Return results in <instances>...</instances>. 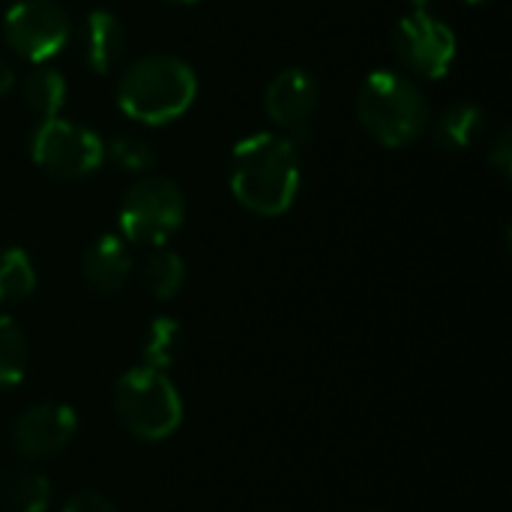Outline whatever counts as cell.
Returning a JSON list of instances; mask_svg holds the SVG:
<instances>
[{"mask_svg":"<svg viewBox=\"0 0 512 512\" xmlns=\"http://www.w3.org/2000/svg\"><path fill=\"white\" fill-rule=\"evenodd\" d=\"M231 192L258 216H282L300 192V147L282 132H255L231 153Z\"/></svg>","mask_w":512,"mask_h":512,"instance_id":"1","label":"cell"},{"mask_svg":"<svg viewBox=\"0 0 512 512\" xmlns=\"http://www.w3.org/2000/svg\"><path fill=\"white\" fill-rule=\"evenodd\" d=\"M198 93L192 66L174 54H147L129 63L117 81V105L129 120L165 126L183 117Z\"/></svg>","mask_w":512,"mask_h":512,"instance_id":"2","label":"cell"},{"mask_svg":"<svg viewBox=\"0 0 512 512\" xmlns=\"http://www.w3.org/2000/svg\"><path fill=\"white\" fill-rule=\"evenodd\" d=\"M357 120L381 147L399 150L429 129L432 108L414 78L375 69L357 90Z\"/></svg>","mask_w":512,"mask_h":512,"instance_id":"3","label":"cell"},{"mask_svg":"<svg viewBox=\"0 0 512 512\" xmlns=\"http://www.w3.org/2000/svg\"><path fill=\"white\" fill-rule=\"evenodd\" d=\"M114 414L138 441H165L183 423V399L171 378L159 369H129L114 384Z\"/></svg>","mask_w":512,"mask_h":512,"instance_id":"4","label":"cell"},{"mask_svg":"<svg viewBox=\"0 0 512 512\" xmlns=\"http://www.w3.org/2000/svg\"><path fill=\"white\" fill-rule=\"evenodd\" d=\"M183 219H186L183 189L162 174L138 177L126 189L117 213L123 240L144 243V246H162L171 234L180 231Z\"/></svg>","mask_w":512,"mask_h":512,"instance_id":"5","label":"cell"},{"mask_svg":"<svg viewBox=\"0 0 512 512\" xmlns=\"http://www.w3.org/2000/svg\"><path fill=\"white\" fill-rule=\"evenodd\" d=\"M30 156L33 162L60 180H81L93 174L102 159H105V141L72 120L57 117H42L30 135Z\"/></svg>","mask_w":512,"mask_h":512,"instance_id":"6","label":"cell"},{"mask_svg":"<svg viewBox=\"0 0 512 512\" xmlns=\"http://www.w3.org/2000/svg\"><path fill=\"white\" fill-rule=\"evenodd\" d=\"M3 36L27 63H48L69 45L72 18L57 0H18L3 15Z\"/></svg>","mask_w":512,"mask_h":512,"instance_id":"7","label":"cell"},{"mask_svg":"<svg viewBox=\"0 0 512 512\" xmlns=\"http://www.w3.org/2000/svg\"><path fill=\"white\" fill-rule=\"evenodd\" d=\"M393 48L408 72L423 78H444L456 60V33L429 9H414L396 24Z\"/></svg>","mask_w":512,"mask_h":512,"instance_id":"8","label":"cell"},{"mask_svg":"<svg viewBox=\"0 0 512 512\" xmlns=\"http://www.w3.org/2000/svg\"><path fill=\"white\" fill-rule=\"evenodd\" d=\"M321 87L312 72L300 66L282 69L264 93V111L267 117L288 135L297 147H306L312 141V117L318 111Z\"/></svg>","mask_w":512,"mask_h":512,"instance_id":"9","label":"cell"},{"mask_svg":"<svg viewBox=\"0 0 512 512\" xmlns=\"http://www.w3.org/2000/svg\"><path fill=\"white\" fill-rule=\"evenodd\" d=\"M78 420L75 411L69 405H36L30 411H24L12 429V444L15 453L36 462V459H51L57 456L75 435Z\"/></svg>","mask_w":512,"mask_h":512,"instance_id":"10","label":"cell"},{"mask_svg":"<svg viewBox=\"0 0 512 512\" xmlns=\"http://www.w3.org/2000/svg\"><path fill=\"white\" fill-rule=\"evenodd\" d=\"M81 54L90 72H111L126 54V30L120 18L108 9H93L81 27Z\"/></svg>","mask_w":512,"mask_h":512,"instance_id":"11","label":"cell"},{"mask_svg":"<svg viewBox=\"0 0 512 512\" xmlns=\"http://www.w3.org/2000/svg\"><path fill=\"white\" fill-rule=\"evenodd\" d=\"M81 273H84V282L96 294H117L126 285L129 273H132V255H129L126 240L117 237V234L99 237L87 249Z\"/></svg>","mask_w":512,"mask_h":512,"instance_id":"12","label":"cell"},{"mask_svg":"<svg viewBox=\"0 0 512 512\" xmlns=\"http://www.w3.org/2000/svg\"><path fill=\"white\" fill-rule=\"evenodd\" d=\"M432 138L441 150H468L483 132V111L474 102H456L429 120Z\"/></svg>","mask_w":512,"mask_h":512,"instance_id":"13","label":"cell"},{"mask_svg":"<svg viewBox=\"0 0 512 512\" xmlns=\"http://www.w3.org/2000/svg\"><path fill=\"white\" fill-rule=\"evenodd\" d=\"M66 93H69V84H66L63 72H57L48 63H33V69L24 75V84H21L24 105L39 120L42 117H57L60 108L66 105Z\"/></svg>","mask_w":512,"mask_h":512,"instance_id":"14","label":"cell"},{"mask_svg":"<svg viewBox=\"0 0 512 512\" xmlns=\"http://www.w3.org/2000/svg\"><path fill=\"white\" fill-rule=\"evenodd\" d=\"M141 279H144L147 294H153L156 300H171V297L180 294V288L186 282V264H183V258L177 252L156 249L144 261Z\"/></svg>","mask_w":512,"mask_h":512,"instance_id":"15","label":"cell"},{"mask_svg":"<svg viewBox=\"0 0 512 512\" xmlns=\"http://www.w3.org/2000/svg\"><path fill=\"white\" fill-rule=\"evenodd\" d=\"M180 342H183V330L177 318H168V315L153 318L144 336V348H141L144 366L159 369V372L171 369V363L180 354Z\"/></svg>","mask_w":512,"mask_h":512,"instance_id":"16","label":"cell"},{"mask_svg":"<svg viewBox=\"0 0 512 512\" xmlns=\"http://www.w3.org/2000/svg\"><path fill=\"white\" fill-rule=\"evenodd\" d=\"M36 288V270L24 249L12 246L0 252V303H21Z\"/></svg>","mask_w":512,"mask_h":512,"instance_id":"17","label":"cell"},{"mask_svg":"<svg viewBox=\"0 0 512 512\" xmlns=\"http://www.w3.org/2000/svg\"><path fill=\"white\" fill-rule=\"evenodd\" d=\"M27 357L30 354L21 327L9 315H0V390L15 387L24 378Z\"/></svg>","mask_w":512,"mask_h":512,"instance_id":"18","label":"cell"},{"mask_svg":"<svg viewBox=\"0 0 512 512\" xmlns=\"http://www.w3.org/2000/svg\"><path fill=\"white\" fill-rule=\"evenodd\" d=\"M105 156L126 174L144 177L156 168V150L138 135H117L105 144Z\"/></svg>","mask_w":512,"mask_h":512,"instance_id":"19","label":"cell"},{"mask_svg":"<svg viewBox=\"0 0 512 512\" xmlns=\"http://www.w3.org/2000/svg\"><path fill=\"white\" fill-rule=\"evenodd\" d=\"M12 507L18 512H48L51 507V483L39 471H21L12 480Z\"/></svg>","mask_w":512,"mask_h":512,"instance_id":"20","label":"cell"},{"mask_svg":"<svg viewBox=\"0 0 512 512\" xmlns=\"http://www.w3.org/2000/svg\"><path fill=\"white\" fill-rule=\"evenodd\" d=\"M489 165L507 180L512 174V132L510 126H504L498 135H495V141H492V147H489Z\"/></svg>","mask_w":512,"mask_h":512,"instance_id":"21","label":"cell"},{"mask_svg":"<svg viewBox=\"0 0 512 512\" xmlns=\"http://www.w3.org/2000/svg\"><path fill=\"white\" fill-rule=\"evenodd\" d=\"M63 512H117L114 504L99 495V492H75L66 504H63Z\"/></svg>","mask_w":512,"mask_h":512,"instance_id":"22","label":"cell"},{"mask_svg":"<svg viewBox=\"0 0 512 512\" xmlns=\"http://www.w3.org/2000/svg\"><path fill=\"white\" fill-rule=\"evenodd\" d=\"M15 84V72H12V66H9V60L0 54V96L3 93H9V87Z\"/></svg>","mask_w":512,"mask_h":512,"instance_id":"23","label":"cell"},{"mask_svg":"<svg viewBox=\"0 0 512 512\" xmlns=\"http://www.w3.org/2000/svg\"><path fill=\"white\" fill-rule=\"evenodd\" d=\"M408 3H411L414 9H426V6H429V0H408Z\"/></svg>","mask_w":512,"mask_h":512,"instance_id":"24","label":"cell"},{"mask_svg":"<svg viewBox=\"0 0 512 512\" xmlns=\"http://www.w3.org/2000/svg\"><path fill=\"white\" fill-rule=\"evenodd\" d=\"M171 3H198V0H171Z\"/></svg>","mask_w":512,"mask_h":512,"instance_id":"25","label":"cell"},{"mask_svg":"<svg viewBox=\"0 0 512 512\" xmlns=\"http://www.w3.org/2000/svg\"><path fill=\"white\" fill-rule=\"evenodd\" d=\"M468 3H486V0H468Z\"/></svg>","mask_w":512,"mask_h":512,"instance_id":"26","label":"cell"}]
</instances>
